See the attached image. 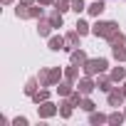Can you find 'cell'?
<instances>
[{"instance_id": "1", "label": "cell", "mask_w": 126, "mask_h": 126, "mask_svg": "<svg viewBox=\"0 0 126 126\" xmlns=\"http://www.w3.org/2000/svg\"><path fill=\"white\" fill-rule=\"evenodd\" d=\"M116 30H121V27H119V22H114V20H96V22L92 25V35L104 37V40H109Z\"/></svg>"}, {"instance_id": "2", "label": "cell", "mask_w": 126, "mask_h": 126, "mask_svg": "<svg viewBox=\"0 0 126 126\" xmlns=\"http://www.w3.org/2000/svg\"><path fill=\"white\" fill-rule=\"evenodd\" d=\"M82 69H84V74H89V77H99L101 72H106V69H109V62H106L104 57H96V59H87V64H84Z\"/></svg>"}, {"instance_id": "3", "label": "cell", "mask_w": 126, "mask_h": 126, "mask_svg": "<svg viewBox=\"0 0 126 126\" xmlns=\"http://www.w3.org/2000/svg\"><path fill=\"white\" fill-rule=\"evenodd\" d=\"M54 114H59V106H57V104H52L49 99H47V101H42V104H37V116H40V119H52Z\"/></svg>"}, {"instance_id": "4", "label": "cell", "mask_w": 126, "mask_h": 126, "mask_svg": "<svg viewBox=\"0 0 126 126\" xmlns=\"http://www.w3.org/2000/svg\"><path fill=\"white\" fill-rule=\"evenodd\" d=\"M77 89H79L84 96H89V94L96 89V79H94V77H89V74H84V77H79V82H77Z\"/></svg>"}, {"instance_id": "5", "label": "cell", "mask_w": 126, "mask_h": 126, "mask_svg": "<svg viewBox=\"0 0 126 126\" xmlns=\"http://www.w3.org/2000/svg\"><path fill=\"white\" fill-rule=\"evenodd\" d=\"M106 101H109V106H114V109H119V106H124L126 104V94L119 89V87H114L109 94H106Z\"/></svg>"}, {"instance_id": "6", "label": "cell", "mask_w": 126, "mask_h": 126, "mask_svg": "<svg viewBox=\"0 0 126 126\" xmlns=\"http://www.w3.org/2000/svg\"><path fill=\"white\" fill-rule=\"evenodd\" d=\"M114 84H116V82L111 79V74H104V72H101V74L96 77V89H99V92H106V94H109V92L114 89Z\"/></svg>"}, {"instance_id": "7", "label": "cell", "mask_w": 126, "mask_h": 126, "mask_svg": "<svg viewBox=\"0 0 126 126\" xmlns=\"http://www.w3.org/2000/svg\"><path fill=\"white\" fill-rule=\"evenodd\" d=\"M52 30H54V25L49 22V17H40L37 20V35L40 37H52Z\"/></svg>"}, {"instance_id": "8", "label": "cell", "mask_w": 126, "mask_h": 126, "mask_svg": "<svg viewBox=\"0 0 126 126\" xmlns=\"http://www.w3.org/2000/svg\"><path fill=\"white\" fill-rule=\"evenodd\" d=\"M47 47H49L52 52H59V49H67V40L62 37V35H52V37H47Z\"/></svg>"}, {"instance_id": "9", "label": "cell", "mask_w": 126, "mask_h": 126, "mask_svg": "<svg viewBox=\"0 0 126 126\" xmlns=\"http://www.w3.org/2000/svg\"><path fill=\"white\" fill-rule=\"evenodd\" d=\"M69 57H72V64H77V67H84V64H87V59H89V57H87V52H84L82 47L72 49V52H69Z\"/></svg>"}, {"instance_id": "10", "label": "cell", "mask_w": 126, "mask_h": 126, "mask_svg": "<svg viewBox=\"0 0 126 126\" xmlns=\"http://www.w3.org/2000/svg\"><path fill=\"white\" fill-rule=\"evenodd\" d=\"M74 89H77V84L69 82V79H62V82L57 84V94H59V96H69Z\"/></svg>"}, {"instance_id": "11", "label": "cell", "mask_w": 126, "mask_h": 126, "mask_svg": "<svg viewBox=\"0 0 126 126\" xmlns=\"http://www.w3.org/2000/svg\"><path fill=\"white\" fill-rule=\"evenodd\" d=\"M79 37H82V35H79L77 30H69V32L64 35V40H67V52H72V49L79 47Z\"/></svg>"}, {"instance_id": "12", "label": "cell", "mask_w": 126, "mask_h": 126, "mask_svg": "<svg viewBox=\"0 0 126 126\" xmlns=\"http://www.w3.org/2000/svg\"><path fill=\"white\" fill-rule=\"evenodd\" d=\"M72 111H74V104L69 101V96H64V101H59V116L62 119H69Z\"/></svg>"}, {"instance_id": "13", "label": "cell", "mask_w": 126, "mask_h": 126, "mask_svg": "<svg viewBox=\"0 0 126 126\" xmlns=\"http://www.w3.org/2000/svg\"><path fill=\"white\" fill-rule=\"evenodd\" d=\"M62 79H64V69H62V67H49V84L57 87Z\"/></svg>"}, {"instance_id": "14", "label": "cell", "mask_w": 126, "mask_h": 126, "mask_svg": "<svg viewBox=\"0 0 126 126\" xmlns=\"http://www.w3.org/2000/svg\"><path fill=\"white\" fill-rule=\"evenodd\" d=\"M104 10H106V3H104V0H94V3H92V5L87 8V13H89L92 17H99V15H101Z\"/></svg>"}, {"instance_id": "15", "label": "cell", "mask_w": 126, "mask_h": 126, "mask_svg": "<svg viewBox=\"0 0 126 126\" xmlns=\"http://www.w3.org/2000/svg\"><path fill=\"white\" fill-rule=\"evenodd\" d=\"M89 124H92V126H101V124H109V116L94 109V111L89 114Z\"/></svg>"}, {"instance_id": "16", "label": "cell", "mask_w": 126, "mask_h": 126, "mask_svg": "<svg viewBox=\"0 0 126 126\" xmlns=\"http://www.w3.org/2000/svg\"><path fill=\"white\" fill-rule=\"evenodd\" d=\"M47 17H49V22L54 25V30H59L62 25H64V13H59V10H52Z\"/></svg>"}, {"instance_id": "17", "label": "cell", "mask_w": 126, "mask_h": 126, "mask_svg": "<svg viewBox=\"0 0 126 126\" xmlns=\"http://www.w3.org/2000/svg\"><path fill=\"white\" fill-rule=\"evenodd\" d=\"M64 79H69V82H79V67L77 64H72V67H64Z\"/></svg>"}, {"instance_id": "18", "label": "cell", "mask_w": 126, "mask_h": 126, "mask_svg": "<svg viewBox=\"0 0 126 126\" xmlns=\"http://www.w3.org/2000/svg\"><path fill=\"white\" fill-rule=\"evenodd\" d=\"M106 42H109V47H116V45H126V35H124L121 30H116V32H114V35H111Z\"/></svg>"}, {"instance_id": "19", "label": "cell", "mask_w": 126, "mask_h": 126, "mask_svg": "<svg viewBox=\"0 0 126 126\" xmlns=\"http://www.w3.org/2000/svg\"><path fill=\"white\" fill-rule=\"evenodd\" d=\"M15 17H17V20H30V5L20 3V5L15 8Z\"/></svg>"}, {"instance_id": "20", "label": "cell", "mask_w": 126, "mask_h": 126, "mask_svg": "<svg viewBox=\"0 0 126 126\" xmlns=\"http://www.w3.org/2000/svg\"><path fill=\"white\" fill-rule=\"evenodd\" d=\"M109 74H111V79H114L116 84H121V82L126 79V69H124V67H111Z\"/></svg>"}, {"instance_id": "21", "label": "cell", "mask_w": 126, "mask_h": 126, "mask_svg": "<svg viewBox=\"0 0 126 126\" xmlns=\"http://www.w3.org/2000/svg\"><path fill=\"white\" fill-rule=\"evenodd\" d=\"M40 87H42V84H40V79H37V77H32V79H27V84H25V94H27V96H32Z\"/></svg>"}, {"instance_id": "22", "label": "cell", "mask_w": 126, "mask_h": 126, "mask_svg": "<svg viewBox=\"0 0 126 126\" xmlns=\"http://www.w3.org/2000/svg\"><path fill=\"white\" fill-rule=\"evenodd\" d=\"M30 99H32L35 104H42V101H47V99H49V89H45V87H42V89H37Z\"/></svg>"}, {"instance_id": "23", "label": "cell", "mask_w": 126, "mask_h": 126, "mask_svg": "<svg viewBox=\"0 0 126 126\" xmlns=\"http://www.w3.org/2000/svg\"><path fill=\"white\" fill-rule=\"evenodd\" d=\"M111 54H114L116 62H126V45H116V47H111Z\"/></svg>"}, {"instance_id": "24", "label": "cell", "mask_w": 126, "mask_h": 126, "mask_svg": "<svg viewBox=\"0 0 126 126\" xmlns=\"http://www.w3.org/2000/svg\"><path fill=\"white\" fill-rule=\"evenodd\" d=\"M124 121H126V114H124V111H111V114H109V124H111V126H119V124H124Z\"/></svg>"}, {"instance_id": "25", "label": "cell", "mask_w": 126, "mask_h": 126, "mask_svg": "<svg viewBox=\"0 0 126 126\" xmlns=\"http://www.w3.org/2000/svg\"><path fill=\"white\" fill-rule=\"evenodd\" d=\"M40 17H45V10H42V5H40V3L30 5V20H40Z\"/></svg>"}, {"instance_id": "26", "label": "cell", "mask_w": 126, "mask_h": 126, "mask_svg": "<svg viewBox=\"0 0 126 126\" xmlns=\"http://www.w3.org/2000/svg\"><path fill=\"white\" fill-rule=\"evenodd\" d=\"M74 30H77V32H79L82 37H84V35H89V32H92V25H89L87 20H77V25H74Z\"/></svg>"}, {"instance_id": "27", "label": "cell", "mask_w": 126, "mask_h": 126, "mask_svg": "<svg viewBox=\"0 0 126 126\" xmlns=\"http://www.w3.org/2000/svg\"><path fill=\"white\" fill-rule=\"evenodd\" d=\"M37 79H40V84H42V87H52V84H49V67H40Z\"/></svg>"}, {"instance_id": "28", "label": "cell", "mask_w": 126, "mask_h": 126, "mask_svg": "<svg viewBox=\"0 0 126 126\" xmlns=\"http://www.w3.org/2000/svg\"><path fill=\"white\" fill-rule=\"evenodd\" d=\"M54 10H59V13L72 10V0H54Z\"/></svg>"}, {"instance_id": "29", "label": "cell", "mask_w": 126, "mask_h": 126, "mask_svg": "<svg viewBox=\"0 0 126 126\" xmlns=\"http://www.w3.org/2000/svg\"><path fill=\"white\" fill-rule=\"evenodd\" d=\"M79 109H82V111H87V114H92V111L96 109V104H94L89 96H84V99H82V104H79Z\"/></svg>"}, {"instance_id": "30", "label": "cell", "mask_w": 126, "mask_h": 126, "mask_svg": "<svg viewBox=\"0 0 126 126\" xmlns=\"http://www.w3.org/2000/svg\"><path fill=\"white\" fill-rule=\"evenodd\" d=\"M82 99H84V94H82V92H79V89H74V92H72V94H69V101H72V104H74V106H79V104H82Z\"/></svg>"}, {"instance_id": "31", "label": "cell", "mask_w": 126, "mask_h": 126, "mask_svg": "<svg viewBox=\"0 0 126 126\" xmlns=\"http://www.w3.org/2000/svg\"><path fill=\"white\" fill-rule=\"evenodd\" d=\"M72 10L79 15V13H84L87 10V5H84V0H72Z\"/></svg>"}, {"instance_id": "32", "label": "cell", "mask_w": 126, "mask_h": 126, "mask_svg": "<svg viewBox=\"0 0 126 126\" xmlns=\"http://www.w3.org/2000/svg\"><path fill=\"white\" fill-rule=\"evenodd\" d=\"M13 126H30V121H27V116H15Z\"/></svg>"}, {"instance_id": "33", "label": "cell", "mask_w": 126, "mask_h": 126, "mask_svg": "<svg viewBox=\"0 0 126 126\" xmlns=\"http://www.w3.org/2000/svg\"><path fill=\"white\" fill-rule=\"evenodd\" d=\"M37 3H40L42 8H49V5H54V0H37Z\"/></svg>"}, {"instance_id": "34", "label": "cell", "mask_w": 126, "mask_h": 126, "mask_svg": "<svg viewBox=\"0 0 126 126\" xmlns=\"http://www.w3.org/2000/svg\"><path fill=\"white\" fill-rule=\"evenodd\" d=\"M20 3H25V5H35L37 0H20Z\"/></svg>"}, {"instance_id": "35", "label": "cell", "mask_w": 126, "mask_h": 126, "mask_svg": "<svg viewBox=\"0 0 126 126\" xmlns=\"http://www.w3.org/2000/svg\"><path fill=\"white\" fill-rule=\"evenodd\" d=\"M121 92H124V94H126V79H124V82H121Z\"/></svg>"}, {"instance_id": "36", "label": "cell", "mask_w": 126, "mask_h": 126, "mask_svg": "<svg viewBox=\"0 0 126 126\" xmlns=\"http://www.w3.org/2000/svg\"><path fill=\"white\" fill-rule=\"evenodd\" d=\"M0 3H3V5H13V0H0Z\"/></svg>"}, {"instance_id": "37", "label": "cell", "mask_w": 126, "mask_h": 126, "mask_svg": "<svg viewBox=\"0 0 126 126\" xmlns=\"http://www.w3.org/2000/svg\"><path fill=\"white\" fill-rule=\"evenodd\" d=\"M124 114H126V104H124Z\"/></svg>"}]
</instances>
